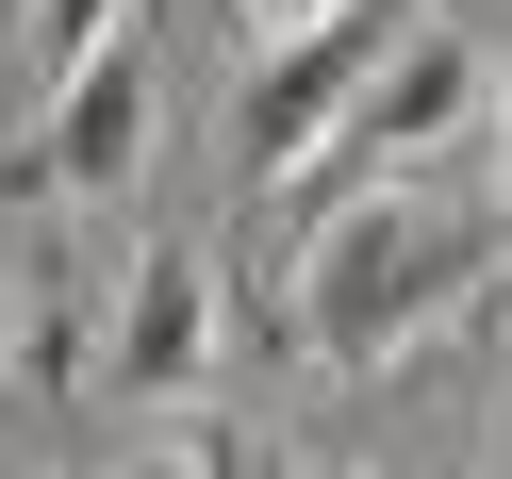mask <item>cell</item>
<instances>
[{
  "label": "cell",
  "mask_w": 512,
  "mask_h": 479,
  "mask_svg": "<svg viewBox=\"0 0 512 479\" xmlns=\"http://www.w3.org/2000/svg\"><path fill=\"white\" fill-rule=\"evenodd\" d=\"M463 133H496V67H479L463 34H397V50H380V83L347 100L331 166H347V182H397L413 149H463Z\"/></svg>",
  "instance_id": "4"
},
{
  "label": "cell",
  "mask_w": 512,
  "mask_h": 479,
  "mask_svg": "<svg viewBox=\"0 0 512 479\" xmlns=\"http://www.w3.org/2000/svg\"><path fill=\"white\" fill-rule=\"evenodd\" d=\"M199 479H281V463H265V446H199Z\"/></svg>",
  "instance_id": "8"
},
{
  "label": "cell",
  "mask_w": 512,
  "mask_h": 479,
  "mask_svg": "<svg viewBox=\"0 0 512 479\" xmlns=\"http://www.w3.org/2000/svg\"><path fill=\"white\" fill-rule=\"evenodd\" d=\"M496 265H512L496 215L430 199V182H331V215L298 232V281H281V331H298L314 364H397V347L446 331Z\"/></svg>",
  "instance_id": "1"
},
{
  "label": "cell",
  "mask_w": 512,
  "mask_h": 479,
  "mask_svg": "<svg viewBox=\"0 0 512 479\" xmlns=\"http://www.w3.org/2000/svg\"><path fill=\"white\" fill-rule=\"evenodd\" d=\"M496 232H512V50H496Z\"/></svg>",
  "instance_id": "7"
},
{
  "label": "cell",
  "mask_w": 512,
  "mask_h": 479,
  "mask_svg": "<svg viewBox=\"0 0 512 479\" xmlns=\"http://www.w3.org/2000/svg\"><path fill=\"white\" fill-rule=\"evenodd\" d=\"M380 50H397V0H331V17L265 34V67H248V100H232V149L248 166H314V149L347 133V100L380 83Z\"/></svg>",
  "instance_id": "2"
},
{
  "label": "cell",
  "mask_w": 512,
  "mask_h": 479,
  "mask_svg": "<svg viewBox=\"0 0 512 479\" xmlns=\"http://www.w3.org/2000/svg\"><path fill=\"white\" fill-rule=\"evenodd\" d=\"M34 34H50V67H67V50H100V34H133V0H34Z\"/></svg>",
  "instance_id": "6"
},
{
  "label": "cell",
  "mask_w": 512,
  "mask_h": 479,
  "mask_svg": "<svg viewBox=\"0 0 512 479\" xmlns=\"http://www.w3.org/2000/svg\"><path fill=\"white\" fill-rule=\"evenodd\" d=\"M133 149H149V50L100 34L50 67V116L0 149V199H100V182H133Z\"/></svg>",
  "instance_id": "3"
},
{
  "label": "cell",
  "mask_w": 512,
  "mask_h": 479,
  "mask_svg": "<svg viewBox=\"0 0 512 479\" xmlns=\"http://www.w3.org/2000/svg\"><path fill=\"white\" fill-rule=\"evenodd\" d=\"M298 17H331V0H248V34H298Z\"/></svg>",
  "instance_id": "9"
},
{
  "label": "cell",
  "mask_w": 512,
  "mask_h": 479,
  "mask_svg": "<svg viewBox=\"0 0 512 479\" xmlns=\"http://www.w3.org/2000/svg\"><path fill=\"white\" fill-rule=\"evenodd\" d=\"M199 347H215V265L199 248H149L133 265V298H116V397H182V380H199Z\"/></svg>",
  "instance_id": "5"
},
{
  "label": "cell",
  "mask_w": 512,
  "mask_h": 479,
  "mask_svg": "<svg viewBox=\"0 0 512 479\" xmlns=\"http://www.w3.org/2000/svg\"><path fill=\"white\" fill-rule=\"evenodd\" d=\"M133 479H199V446H166V463H133Z\"/></svg>",
  "instance_id": "10"
}]
</instances>
